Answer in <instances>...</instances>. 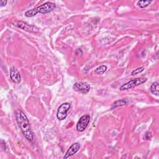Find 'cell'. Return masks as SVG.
<instances>
[{
	"instance_id": "cell-1",
	"label": "cell",
	"mask_w": 159,
	"mask_h": 159,
	"mask_svg": "<svg viewBox=\"0 0 159 159\" xmlns=\"http://www.w3.org/2000/svg\"><path fill=\"white\" fill-rule=\"evenodd\" d=\"M15 117L18 126L25 139L30 142H33L34 135L26 115L21 110L17 109L15 112Z\"/></svg>"
},
{
	"instance_id": "cell-2",
	"label": "cell",
	"mask_w": 159,
	"mask_h": 159,
	"mask_svg": "<svg viewBox=\"0 0 159 159\" xmlns=\"http://www.w3.org/2000/svg\"><path fill=\"white\" fill-rule=\"evenodd\" d=\"M55 4L52 2H46L36 7L31 9L25 12V16L27 17H32L37 15L38 13L40 14H47L55 8Z\"/></svg>"
},
{
	"instance_id": "cell-3",
	"label": "cell",
	"mask_w": 159,
	"mask_h": 159,
	"mask_svg": "<svg viewBox=\"0 0 159 159\" xmlns=\"http://www.w3.org/2000/svg\"><path fill=\"white\" fill-rule=\"evenodd\" d=\"M147 81V78L145 77H140V78H137L134 80H130L129 81L127 82L126 83L122 84L119 89L120 91H125L129 90L130 89H132L136 86H138L140 84H142L145 83Z\"/></svg>"
},
{
	"instance_id": "cell-4",
	"label": "cell",
	"mask_w": 159,
	"mask_h": 159,
	"mask_svg": "<svg viewBox=\"0 0 159 159\" xmlns=\"http://www.w3.org/2000/svg\"><path fill=\"white\" fill-rule=\"evenodd\" d=\"M13 24L14 26L29 32L37 33L39 32L40 30V29L37 26L29 24L22 20H17L14 23H13Z\"/></svg>"
},
{
	"instance_id": "cell-5",
	"label": "cell",
	"mask_w": 159,
	"mask_h": 159,
	"mask_svg": "<svg viewBox=\"0 0 159 159\" xmlns=\"http://www.w3.org/2000/svg\"><path fill=\"white\" fill-rule=\"evenodd\" d=\"M71 107V104L69 102H64L61 104L58 108L57 112V117L58 119L64 120L67 116V112Z\"/></svg>"
},
{
	"instance_id": "cell-6",
	"label": "cell",
	"mask_w": 159,
	"mask_h": 159,
	"mask_svg": "<svg viewBox=\"0 0 159 159\" xmlns=\"http://www.w3.org/2000/svg\"><path fill=\"white\" fill-rule=\"evenodd\" d=\"M90 121V116L89 114L82 116L76 124V130L78 132H83L88 126Z\"/></svg>"
},
{
	"instance_id": "cell-7",
	"label": "cell",
	"mask_w": 159,
	"mask_h": 159,
	"mask_svg": "<svg viewBox=\"0 0 159 159\" xmlns=\"http://www.w3.org/2000/svg\"><path fill=\"white\" fill-rule=\"evenodd\" d=\"M90 85L84 81H79L75 83L73 86V89L78 93L82 94H86L90 90Z\"/></svg>"
},
{
	"instance_id": "cell-8",
	"label": "cell",
	"mask_w": 159,
	"mask_h": 159,
	"mask_svg": "<svg viewBox=\"0 0 159 159\" xmlns=\"http://www.w3.org/2000/svg\"><path fill=\"white\" fill-rule=\"evenodd\" d=\"M80 148V144L78 142H76L73 143L70 148L68 149V150L66 151V152L65 153L63 158L66 159L68 158L73 155H74L75 154H76L78 151L79 150V149Z\"/></svg>"
},
{
	"instance_id": "cell-9",
	"label": "cell",
	"mask_w": 159,
	"mask_h": 159,
	"mask_svg": "<svg viewBox=\"0 0 159 159\" xmlns=\"http://www.w3.org/2000/svg\"><path fill=\"white\" fill-rule=\"evenodd\" d=\"M10 78L15 83H19L21 81V75L16 67L12 66L10 69Z\"/></svg>"
},
{
	"instance_id": "cell-10",
	"label": "cell",
	"mask_w": 159,
	"mask_h": 159,
	"mask_svg": "<svg viewBox=\"0 0 159 159\" xmlns=\"http://www.w3.org/2000/svg\"><path fill=\"white\" fill-rule=\"evenodd\" d=\"M150 92L153 94H154L157 96H158V94H159V83H158V81H156L152 84V85L150 86Z\"/></svg>"
},
{
	"instance_id": "cell-11",
	"label": "cell",
	"mask_w": 159,
	"mask_h": 159,
	"mask_svg": "<svg viewBox=\"0 0 159 159\" xmlns=\"http://www.w3.org/2000/svg\"><path fill=\"white\" fill-rule=\"evenodd\" d=\"M127 104V101L125 99H121L116 101L112 103V107H111V109H115V108H116L117 107H119V106H125Z\"/></svg>"
},
{
	"instance_id": "cell-12",
	"label": "cell",
	"mask_w": 159,
	"mask_h": 159,
	"mask_svg": "<svg viewBox=\"0 0 159 159\" xmlns=\"http://www.w3.org/2000/svg\"><path fill=\"white\" fill-rule=\"evenodd\" d=\"M152 1H144V0H141V1H139L137 2V5L138 7H139L140 8H145L146 7H147Z\"/></svg>"
},
{
	"instance_id": "cell-13",
	"label": "cell",
	"mask_w": 159,
	"mask_h": 159,
	"mask_svg": "<svg viewBox=\"0 0 159 159\" xmlns=\"http://www.w3.org/2000/svg\"><path fill=\"white\" fill-rule=\"evenodd\" d=\"M106 70H107V66L106 65H101L98 68H97L94 70V72L98 75H102L106 71Z\"/></svg>"
},
{
	"instance_id": "cell-14",
	"label": "cell",
	"mask_w": 159,
	"mask_h": 159,
	"mask_svg": "<svg viewBox=\"0 0 159 159\" xmlns=\"http://www.w3.org/2000/svg\"><path fill=\"white\" fill-rule=\"evenodd\" d=\"M143 70H144V67H143V66L139 67V68H136L135 70H133V71H132L131 75H132V76H134V75H137V74H139V73L142 72Z\"/></svg>"
},
{
	"instance_id": "cell-15",
	"label": "cell",
	"mask_w": 159,
	"mask_h": 159,
	"mask_svg": "<svg viewBox=\"0 0 159 159\" xmlns=\"http://www.w3.org/2000/svg\"><path fill=\"white\" fill-rule=\"evenodd\" d=\"M152 134L151 132L147 131L145 132V134L144 135V139L145 140H150L152 139Z\"/></svg>"
},
{
	"instance_id": "cell-16",
	"label": "cell",
	"mask_w": 159,
	"mask_h": 159,
	"mask_svg": "<svg viewBox=\"0 0 159 159\" xmlns=\"http://www.w3.org/2000/svg\"><path fill=\"white\" fill-rule=\"evenodd\" d=\"M7 2V1H0V5H1V7L4 6L6 5Z\"/></svg>"
}]
</instances>
